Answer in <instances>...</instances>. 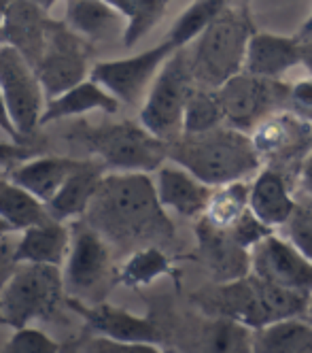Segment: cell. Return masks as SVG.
Returning a JSON list of instances; mask_svg holds the SVG:
<instances>
[{"instance_id": "cell-1", "label": "cell", "mask_w": 312, "mask_h": 353, "mask_svg": "<svg viewBox=\"0 0 312 353\" xmlns=\"http://www.w3.org/2000/svg\"><path fill=\"white\" fill-rule=\"evenodd\" d=\"M83 219L127 256L143 247L168 251L176 245V228L149 172H107Z\"/></svg>"}, {"instance_id": "cell-2", "label": "cell", "mask_w": 312, "mask_h": 353, "mask_svg": "<svg viewBox=\"0 0 312 353\" xmlns=\"http://www.w3.org/2000/svg\"><path fill=\"white\" fill-rule=\"evenodd\" d=\"M191 300L202 315L225 317L259 330L282 319L306 317L312 296L282 290L249 272L236 281H211V285L198 290Z\"/></svg>"}, {"instance_id": "cell-3", "label": "cell", "mask_w": 312, "mask_h": 353, "mask_svg": "<svg viewBox=\"0 0 312 353\" xmlns=\"http://www.w3.org/2000/svg\"><path fill=\"white\" fill-rule=\"evenodd\" d=\"M168 160L187 168L211 188L245 181L264 166L251 137L227 123L211 132L180 134L168 143Z\"/></svg>"}, {"instance_id": "cell-4", "label": "cell", "mask_w": 312, "mask_h": 353, "mask_svg": "<svg viewBox=\"0 0 312 353\" xmlns=\"http://www.w3.org/2000/svg\"><path fill=\"white\" fill-rule=\"evenodd\" d=\"M255 34L247 9L225 7L194 41L189 66L200 88L219 90L245 70L249 41Z\"/></svg>"}, {"instance_id": "cell-5", "label": "cell", "mask_w": 312, "mask_h": 353, "mask_svg": "<svg viewBox=\"0 0 312 353\" xmlns=\"http://www.w3.org/2000/svg\"><path fill=\"white\" fill-rule=\"evenodd\" d=\"M66 296L62 266L21 262L0 290V307L7 325L19 330L37 321L58 319L66 309Z\"/></svg>"}, {"instance_id": "cell-6", "label": "cell", "mask_w": 312, "mask_h": 353, "mask_svg": "<svg viewBox=\"0 0 312 353\" xmlns=\"http://www.w3.org/2000/svg\"><path fill=\"white\" fill-rule=\"evenodd\" d=\"M98 162L111 172H155L168 162V143L138 121H115L81 134Z\"/></svg>"}, {"instance_id": "cell-7", "label": "cell", "mask_w": 312, "mask_h": 353, "mask_svg": "<svg viewBox=\"0 0 312 353\" xmlns=\"http://www.w3.org/2000/svg\"><path fill=\"white\" fill-rule=\"evenodd\" d=\"M196 88L198 83L189 66V52L180 47L166 60L151 83L143 100L138 121L158 139L166 143L176 141L183 134L185 109Z\"/></svg>"}, {"instance_id": "cell-8", "label": "cell", "mask_w": 312, "mask_h": 353, "mask_svg": "<svg viewBox=\"0 0 312 353\" xmlns=\"http://www.w3.org/2000/svg\"><path fill=\"white\" fill-rule=\"evenodd\" d=\"M66 292L83 302H102L109 288L117 283L113 249L98 230L81 217L70 221V249L64 266Z\"/></svg>"}, {"instance_id": "cell-9", "label": "cell", "mask_w": 312, "mask_h": 353, "mask_svg": "<svg viewBox=\"0 0 312 353\" xmlns=\"http://www.w3.org/2000/svg\"><path fill=\"white\" fill-rule=\"evenodd\" d=\"M225 123L251 134L266 117L289 109L291 85L280 79L240 72L217 90Z\"/></svg>"}, {"instance_id": "cell-10", "label": "cell", "mask_w": 312, "mask_h": 353, "mask_svg": "<svg viewBox=\"0 0 312 353\" xmlns=\"http://www.w3.org/2000/svg\"><path fill=\"white\" fill-rule=\"evenodd\" d=\"M264 166L280 170L291 183H298L300 168L312 151V123L291 109L266 117L249 134Z\"/></svg>"}, {"instance_id": "cell-11", "label": "cell", "mask_w": 312, "mask_h": 353, "mask_svg": "<svg viewBox=\"0 0 312 353\" xmlns=\"http://www.w3.org/2000/svg\"><path fill=\"white\" fill-rule=\"evenodd\" d=\"M176 49L178 47L166 39L160 45L147 49V52L127 58L96 62L92 66L90 77L96 83H100L109 94H113L121 105L132 107L141 103L143 96H147L151 83L158 77V72Z\"/></svg>"}, {"instance_id": "cell-12", "label": "cell", "mask_w": 312, "mask_h": 353, "mask_svg": "<svg viewBox=\"0 0 312 353\" xmlns=\"http://www.w3.org/2000/svg\"><path fill=\"white\" fill-rule=\"evenodd\" d=\"M0 92L19 137L32 134L41 125L47 96L37 68L13 45H0Z\"/></svg>"}, {"instance_id": "cell-13", "label": "cell", "mask_w": 312, "mask_h": 353, "mask_svg": "<svg viewBox=\"0 0 312 353\" xmlns=\"http://www.w3.org/2000/svg\"><path fill=\"white\" fill-rule=\"evenodd\" d=\"M34 68L43 83L45 96L54 98L90 79L92 68L87 64V43L79 34H74L64 21H56L45 54Z\"/></svg>"}, {"instance_id": "cell-14", "label": "cell", "mask_w": 312, "mask_h": 353, "mask_svg": "<svg viewBox=\"0 0 312 353\" xmlns=\"http://www.w3.org/2000/svg\"><path fill=\"white\" fill-rule=\"evenodd\" d=\"M66 309L85 321L90 334L109 336L115 341L132 343H155L160 345L166 336L162 323L151 315H136L127 309L109 305V302H83L79 298L66 296Z\"/></svg>"}, {"instance_id": "cell-15", "label": "cell", "mask_w": 312, "mask_h": 353, "mask_svg": "<svg viewBox=\"0 0 312 353\" xmlns=\"http://www.w3.org/2000/svg\"><path fill=\"white\" fill-rule=\"evenodd\" d=\"M251 272L282 290L312 296V262L278 232L251 249Z\"/></svg>"}, {"instance_id": "cell-16", "label": "cell", "mask_w": 312, "mask_h": 353, "mask_svg": "<svg viewBox=\"0 0 312 353\" xmlns=\"http://www.w3.org/2000/svg\"><path fill=\"white\" fill-rule=\"evenodd\" d=\"M196 258L206 268L213 283L242 279L251 272V251L242 247L229 230L215 228L204 217L196 219Z\"/></svg>"}, {"instance_id": "cell-17", "label": "cell", "mask_w": 312, "mask_h": 353, "mask_svg": "<svg viewBox=\"0 0 312 353\" xmlns=\"http://www.w3.org/2000/svg\"><path fill=\"white\" fill-rule=\"evenodd\" d=\"M54 26L56 19H51L49 11L32 0H11L0 34L5 37L7 45H13L25 60L37 66Z\"/></svg>"}, {"instance_id": "cell-18", "label": "cell", "mask_w": 312, "mask_h": 353, "mask_svg": "<svg viewBox=\"0 0 312 353\" xmlns=\"http://www.w3.org/2000/svg\"><path fill=\"white\" fill-rule=\"evenodd\" d=\"M155 190H158V198L166 211L198 219L204 215L215 188L206 185L187 168L168 160L155 170Z\"/></svg>"}, {"instance_id": "cell-19", "label": "cell", "mask_w": 312, "mask_h": 353, "mask_svg": "<svg viewBox=\"0 0 312 353\" xmlns=\"http://www.w3.org/2000/svg\"><path fill=\"white\" fill-rule=\"evenodd\" d=\"M66 26L90 45L123 41L127 21L107 0H64Z\"/></svg>"}, {"instance_id": "cell-20", "label": "cell", "mask_w": 312, "mask_h": 353, "mask_svg": "<svg viewBox=\"0 0 312 353\" xmlns=\"http://www.w3.org/2000/svg\"><path fill=\"white\" fill-rule=\"evenodd\" d=\"M249 207L272 230L282 228L295 209V194L291 192V181L280 170L264 166L251 181Z\"/></svg>"}, {"instance_id": "cell-21", "label": "cell", "mask_w": 312, "mask_h": 353, "mask_svg": "<svg viewBox=\"0 0 312 353\" xmlns=\"http://www.w3.org/2000/svg\"><path fill=\"white\" fill-rule=\"evenodd\" d=\"M104 170L107 168L98 160H81V164L70 172L64 185L58 190V194L47 203L49 215L66 223L85 217L104 174H107Z\"/></svg>"}, {"instance_id": "cell-22", "label": "cell", "mask_w": 312, "mask_h": 353, "mask_svg": "<svg viewBox=\"0 0 312 353\" xmlns=\"http://www.w3.org/2000/svg\"><path fill=\"white\" fill-rule=\"evenodd\" d=\"M300 45V37L255 32L249 41L245 72L257 74V77L280 79L289 68L302 64Z\"/></svg>"}, {"instance_id": "cell-23", "label": "cell", "mask_w": 312, "mask_h": 353, "mask_svg": "<svg viewBox=\"0 0 312 353\" xmlns=\"http://www.w3.org/2000/svg\"><path fill=\"white\" fill-rule=\"evenodd\" d=\"M70 249V223L49 219L39 225L21 230L13 247V262L32 264H54L62 266Z\"/></svg>"}, {"instance_id": "cell-24", "label": "cell", "mask_w": 312, "mask_h": 353, "mask_svg": "<svg viewBox=\"0 0 312 353\" xmlns=\"http://www.w3.org/2000/svg\"><path fill=\"white\" fill-rule=\"evenodd\" d=\"M119 107H121L119 100L90 77L81 83H76L74 88L54 96V98H47L45 111L41 115V125L62 121L68 117L87 115L92 111H102V113L115 115L119 111Z\"/></svg>"}, {"instance_id": "cell-25", "label": "cell", "mask_w": 312, "mask_h": 353, "mask_svg": "<svg viewBox=\"0 0 312 353\" xmlns=\"http://www.w3.org/2000/svg\"><path fill=\"white\" fill-rule=\"evenodd\" d=\"M79 164L81 160L66 158V156H39L19 162L7 174L11 181L32 192L47 205Z\"/></svg>"}, {"instance_id": "cell-26", "label": "cell", "mask_w": 312, "mask_h": 353, "mask_svg": "<svg viewBox=\"0 0 312 353\" xmlns=\"http://www.w3.org/2000/svg\"><path fill=\"white\" fill-rule=\"evenodd\" d=\"M253 330L225 317L204 315L191 332L189 353H251Z\"/></svg>"}, {"instance_id": "cell-27", "label": "cell", "mask_w": 312, "mask_h": 353, "mask_svg": "<svg viewBox=\"0 0 312 353\" xmlns=\"http://www.w3.org/2000/svg\"><path fill=\"white\" fill-rule=\"evenodd\" d=\"M251 353H312V323L291 317L253 330Z\"/></svg>"}, {"instance_id": "cell-28", "label": "cell", "mask_w": 312, "mask_h": 353, "mask_svg": "<svg viewBox=\"0 0 312 353\" xmlns=\"http://www.w3.org/2000/svg\"><path fill=\"white\" fill-rule=\"evenodd\" d=\"M0 215H3L17 232L30 225L45 223L54 219L49 215L47 205L32 192L17 185L9 179V174H0Z\"/></svg>"}, {"instance_id": "cell-29", "label": "cell", "mask_w": 312, "mask_h": 353, "mask_svg": "<svg viewBox=\"0 0 312 353\" xmlns=\"http://www.w3.org/2000/svg\"><path fill=\"white\" fill-rule=\"evenodd\" d=\"M172 258L162 247H143L132 251L117 270V283L129 290H141L162 276H174Z\"/></svg>"}, {"instance_id": "cell-30", "label": "cell", "mask_w": 312, "mask_h": 353, "mask_svg": "<svg viewBox=\"0 0 312 353\" xmlns=\"http://www.w3.org/2000/svg\"><path fill=\"white\" fill-rule=\"evenodd\" d=\"M249 196H251V183H247V179L219 185L213 190V196L208 200V207L202 217L208 223H213L215 228L229 230L251 209Z\"/></svg>"}, {"instance_id": "cell-31", "label": "cell", "mask_w": 312, "mask_h": 353, "mask_svg": "<svg viewBox=\"0 0 312 353\" xmlns=\"http://www.w3.org/2000/svg\"><path fill=\"white\" fill-rule=\"evenodd\" d=\"M127 21L123 45L134 47L145 34H149L162 21L168 3L166 0H107Z\"/></svg>"}, {"instance_id": "cell-32", "label": "cell", "mask_w": 312, "mask_h": 353, "mask_svg": "<svg viewBox=\"0 0 312 353\" xmlns=\"http://www.w3.org/2000/svg\"><path fill=\"white\" fill-rule=\"evenodd\" d=\"M227 0H194V3L178 15L174 26L168 32V41H172L178 49L194 43L223 9Z\"/></svg>"}, {"instance_id": "cell-33", "label": "cell", "mask_w": 312, "mask_h": 353, "mask_svg": "<svg viewBox=\"0 0 312 353\" xmlns=\"http://www.w3.org/2000/svg\"><path fill=\"white\" fill-rule=\"evenodd\" d=\"M225 123L223 107L219 103L217 90L196 88L183 117V134H202L211 132Z\"/></svg>"}, {"instance_id": "cell-34", "label": "cell", "mask_w": 312, "mask_h": 353, "mask_svg": "<svg viewBox=\"0 0 312 353\" xmlns=\"http://www.w3.org/2000/svg\"><path fill=\"white\" fill-rule=\"evenodd\" d=\"M282 236L289 239L312 262V196L298 192L295 209L289 221L282 225Z\"/></svg>"}, {"instance_id": "cell-35", "label": "cell", "mask_w": 312, "mask_h": 353, "mask_svg": "<svg viewBox=\"0 0 312 353\" xmlns=\"http://www.w3.org/2000/svg\"><path fill=\"white\" fill-rule=\"evenodd\" d=\"M0 353H62V345L39 327L25 325L13 332Z\"/></svg>"}, {"instance_id": "cell-36", "label": "cell", "mask_w": 312, "mask_h": 353, "mask_svg": "<svg viewBox=\"0 0 312 353\" xmlns=\"http://www.w3.org/2000/svg\"><path fill=\"white\" fill-rule=\"evenodd\" d=\"M81 353H162L164 349L155 343H132V341H115L109 336H85L81 343H74Z\"/></svg>"}, {"instance_id": "cell-37", "label": "cell", "mask_w": 312, "mask_h": 353, "mask_svg": "<svg viewBox=\"0 0 312 353\" xmlns=\"http://www.w3.org/2000/svg\"><path fill=\"white\" fill-rule=\"evenodd\" d=\"M229 232H231V236L236 239L242 247H247L249 251L259 243V241H264L266 236H270L272 232H276V230H272L270 225H266L262 219H259L251 209L231 225L229 228Z\"/></svg>"}, {"instance_id": "cell-38", "label": "cell", "mask_w": 312, "mask_h": 353, "mask_svg": "<svg viewBox=\"0 0 312 353\" xmlns=\"http://www.w3.org/2000/svg\"><path fill=\"white\" fill-rule=\"evenodd\" d=\"M289 109L312 123V77L302 79V81L291 85Z\"/></svg>"}, {"instance_id": "cell-39", "label": "cell", "mask_w": 312, "mask_h": 353, "mask_svg": "<svg viewBox=\"0 0 312 353\" xmlns=\"http://www.w3.org/2000/svg\"><path fill=\"white\" fill-rule=\"evenodd\" d=\"M32 158L30 151L17 145V143H0V170L9 172L13 166H17L19 162Z\"/></svg>"}, {"instance_id": "cell-40", "label": "cell", "mask_w": 312, "mask_h": 353, "mask_svg": "<svg viewBox=\"0 0 312 353\" xmlns=\"http://www.w3.org/2000/svg\"><path fill=\"white\" fill-rule=\"evenodd\" d=\"M13 247H15V243H11L9 239L0 241V290H3V285L7 283V279L11 276L13 268H15Z\"/></svg>"}, {"instance_id": "cell-41", "label": "cell", "mask_w": 312, "mask_h": 353, "mask_svg": "<svg viewBox=\"0 0 312 353\" xmlns=\"http://www.w3.org/2000/svg\"><path fill=\"white\" fill-rule=\"evenodd\" d=\"M0 130H3L7 137H13V139H21L15 123L11 119V113H9V107H7V100L3 96V92H0Z\"/></svg>"}, {"instance_id": "cell-42", "label": "cell", "mask_w": 312, "mask_h": 353, "mask_svg": "<svg viewBox=\"0 0 312 353\" xmlns=\"http://www.w3.org/2000/svg\"><path fill=\"white\" fill-rule=\"evenodd\" d=\"M298 188H300V192L312 196V151L306 156V160L302 162L300 176H298Z\"/></svg>"}, {"instance_id": "cell-43", "label": "cell", "mask_w": 312, "mask_h": 353, "mask_svg": "<svg viewBox=\"0 0 312 353\" xmlns=\"http://www.w3.org/2000/svg\"><path fill=\"white\" fill-rule=\"evenodd\" d=\"M302 45H300V52H302V64L306 66V70L310 72L312 77V37L310 39H300Z\"/></svg>"}, {"instance_id": "cell-44", "label": "cell", "mask_w": 312, "mask_h": 353, "mask_svg": "<svg viewBox=\"0 0 312 353\" xmlns=\"http://www.w3.org/2000/svg\"><path fill=\"white\" fill-rule=\"evenodd\" d=\"M13 232H17V230L13 228V225H11L3 215H0V241H3V239H9Z\"/></svg>"}, {"instance_id": "cell-45", "label": "cell", "mask_w": 312, "mask_h": 353, "mask_svg": "<svg viewBox=\"0 0 312 353\" xmlns=\"http://www.w3.org/2000/svg\"><path fill=\"white\" fill-rule=\"evenodd\" d=\"M312 37V13H310V17L304 21V26H302V30H300V39H310Z\"/></svg>"}, {"instance_id": "cell-46", "label": "cell", "mask_w": 312, "mask_h": 353, "mask_svg": "<svg viewBox=\"0 0 312 353\" xmlns=\"http://www.w3.org/2000/svg\"><path fill=\"white\" fill-rule=\"evenodd\" d=\"M32 3H37L39 7H43V9H51V7H54L56 3H58V0H32Z\"/></svg>"}, {"instance_id": "cell-47", "label": "cell", "mask_w": 312, "mask_h": 353, "mask_svg": "<svg viewBox=\"0 0 312 353\" xmlns=\"http://www.w3.org/2000/svg\"><path fill=\"white\" fill-rule=\"evenodd\" d=\"M62 353H81V351L76 349V345H74V341H72V343H66V345H62Z\"/></svg>"}, {"instance_id": "cell-48", "label": "cell", "mask_w": 312, "mask_h": 353, "mask_svg": "<svg viewBox=\"0 0 312 353\" xmlns=\"http://www.w3.org/2000/svg\"><path fill=\"white\" fill-rule=\"evenodd\" d=\"M306 319L312 323V300H310V307H308V313H306Z\"/></svg>"}, {"instance_id": "cell-49", "label": "cell", "mask_w": 312, "mask_h": 353, "mask_svg": "<svg viewBox=\"0 0 312 353\" xmlns=\"http://www.w3.org/2000/svg\"><path fill=\"white\" fill-rule=\"evenodd\" d=\"M0 325H7V321H5V315H3V307H0Z\"/></svg>"}, {"instance_id": "cell-50", "label": "cell", "mask_w": 312, "mask_h": 353, "mask_svg": "<svg viewBox=\"0 0 312 353\" xmlns=\"http://www.w3.org/2000/svg\"><path fill=\"white\" fill-rule=\"evenodd\" d=\"M162 353H180V351L178 349H164Z\"/></svg>"}, {"instance_id": "cell-51", "label": "cell", "mask_w": 312, "mask_h": 353, "mask_svg": "<svg viewBox=\"0 0 312 353\" xmlns=\"http://www.w3.org/2000/svg\"><path fill=\"white\" fill-rule=\"evenodd\" d=\"M166 3H170V0H166Z\"/></svg>"}]
</instances>
